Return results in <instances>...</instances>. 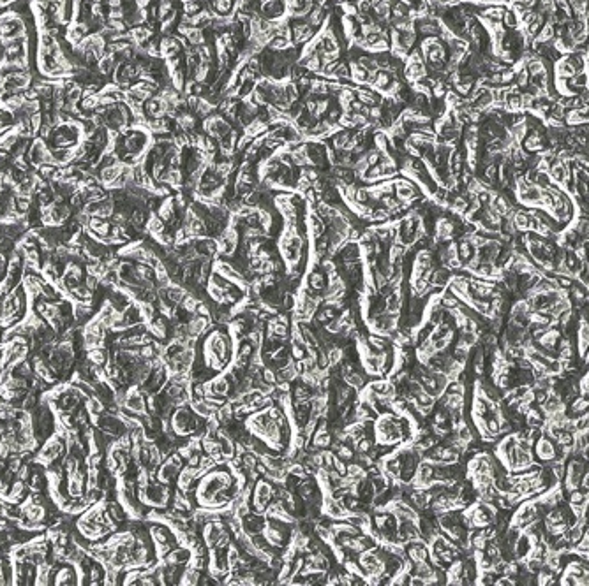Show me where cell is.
Masks as SVG:
<instances>
[{"instance_id":"7a4b0ae2","label":"cell","mask_w":589,"mask_h":586,"mask_svg":"<svg viewBox=\"0 0 589 586\" xmlns=\"http://www.w3.org/2000/svg\"><path fill=\"white\" fill-rule=\"evenodd\" d=\"M235 9V0H212V4H208V11L212 13H217V16L228 18Z\"/></svg>"},{"instance_id":"6da1fadb","label":"cell","mask_w":589,"mask_h":586,"mask_svg":"<svg viewBox=\"0 0 589 586\" xmlns=\"http://www.w3.org/2000/svg\"><path fill=\"white\" fill-rule=\"evenodd\" d=\"M307 284H309V287H310V291H312V292H323L325 289L328 287L327 271H325L323 268L316 266L309 273V277H307Z\"/></svg>"},{"instance_id":"3957f363","label":"cell","mask_w":589,"mask_h":586,"mask_svg":"<svg viewBox=\"0 0 589 586\" xmlns=\"http://www.w3.org/2000/svg\"><path fill=\"white\" fill-rule=\"evenodd\" d=\"M325 20H327V11H325L323 6H312V9H310L305 16V21L314 28L321 27V25L325 23Z\"/></svg>"}]
</instances>
